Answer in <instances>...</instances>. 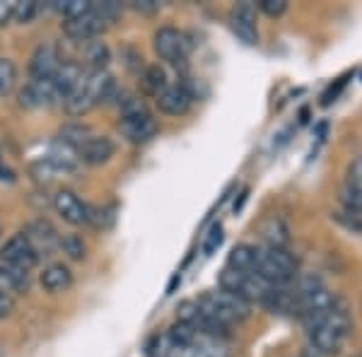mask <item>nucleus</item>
<instances>
[{"label":"nucleus","mask_w":362,"mask_h":357,"mask_svg":"<svg viewBox=\"0 0 362 357\" xmlns=\"http://www.w3.org/2000/svg\"><path fill=\"white\" fill-rule=\"evenodd\" d=\"M0 261L29 273L39 263V256H37V251L29 247L25 234H15L13 239H8V242H5L3 251H0Z\"/></svg>","instance_id":"nucleus-10"},{"label":"nucleus","mask_w":362,"mask_h":357,"mask_svg":"<svg viewBox=\"0 0 362 357\" xmlns=\"http://www.w3.org/2000/svg\"><path fill=\"white\" fill-rule=\"evenodd\" d=\"M155 99H157V107H160L162 114H167V116H184L186 111L191 109L194 95H191L186 85H167Z\"/></svg>","instance_id":"nucleus-14"},{"label":"nucleus","mask_w":362,"mask_h":357,"mask_svg":"<svg viewBox=\"0 0 362 357\" xmlns=\"http://www.w3.org/2000/svg\"><path fill=\"white\" fill-rule=\"evenodd\" d=\"M155 54L162 58V61L172 63V66H179V63H186L191 51V42L181 29L177 27H160L155 32L153 39Z\"/></svg>","instance_id":"nucleus-6"},{"label":"nucleus","mask_w":362,"mask_h":357,"mask_svg":"<svg viewBox=\"0 0 362 357\" xmlns=\"http://www.w3.org/2000/svg\"><path fill=\"white\" fill-rule=\"evenodd\" d=\"M259 10L266 13L268 17H280L288 10V3L285 0H259Z\"/></svg>","instance_id":"nucleus-37"},{"label":"nucleus","mask_w":362,"mask_h":357,"mask_svg":"<svg viewBox=\"0 0 362 357\" xmlns=\"http://www.w3.org/2000/svg\"><path fill=\"white\" fill-rule=\"evenodd\" d=\"M15 312V297L8 295V292H0V319L10 316Z\"/></svg>","instance_id":"nucleus-40"},{"label":"nucleus","mask_w":362,"mask_h":357,"mask_svg":"<svg viewBox=\"0 0 362 357\" xmlns=\"http://www.w3.org/2000/svg\"><path fill=\"white\" fill-rule=\"evenodd\" d=\"M70 285H73V273L63 263H51L42 273V288L46 292H54V295L56 292H66Z\"/></svg>","instance_id":"nucleus-22"},{"label":"nucleus","mask_w":362,"mask_h":357,"mask_svg":"<svg viewBox=\"0 0 362 357\" xmlns=\"http://www.w3.org/2000/svg\"><path fill=\"white\" fill-rule=\"evenodd\" d=\"M261 237L266 242V249H288L290 244V227L278 215H271L261 222Z\"/></svg>","instance_id":"nucleus-18"},{"label":"nucleus","mask_w":362,"mask_h":357,"mask_svg":"<svg viewBox=\"0 0 362 357\" xmlns=\"http://www.w3.org/2000/svg\"><path fill=\"white\" fill-rule=\"evenodd\" d=\"M114 143L112 138L107 136H90L85 140V145L78 150L80 155V162L90 167H99V165H107L109 160L114 157Z\"/></svg>","instance_id":"nucleus-15"},{"label":"nucleus","mask_w":362,"mask_h":357,"mask_svg":"<svg viewBox=\"0 0 362 357\" xmlns=\"http://www.w3.org/2000/svg\"><path fill=\"white\" fill-rule=\"evenodd\" d=\"M54 210L73 227L87 225V218H90V206H85V203L68 189L58 191L54 196Z\"/></svg>","instance_id":"nucleus-13"},{"label":"nucleus","mask_w":362,"mask_h":357,"mask_svg":"<svg viewBox=\"0 0 362 357\" xmlns=\"http://www.w3.org/2000/svg\"><path fill=\"white\" fill-rule=\"evenodd\" d=\"M92 136V131H90V126H85V124H78V121H73V124H66L58 131V143H63V145H70V148H75V150H80L85 145V140Z\"/></svg>","instance_id":"nucleus-26"},{"label":"nucleus","mask_w":362,"mask_h":357,"mask_svg":"<svg viewBox=\"0 0 362 357\" xmlns=\"http://www.w3.org/2000/svg\"><path fill=\"white\" fill-rule=\"evenodd\" d=\"M360 357H362V355H360Z\"/></svg>","instance_id":"nucleus-43"},{"label":"nucleus","mask_w":362,"mask_h":357,"mask_svg":"<svg viewBox=\"0 0 362 357\" xmlns=\"http://www.w3.org/2000/svg\"><path fill=\"white\" fill-rule=\"evenodd\" d=\"M83 61L87 70H107V63L112 61V51L104 42L92 39V42L83 44Z\"/></svg>","instance_id":"nucleus-25"},{"label":"nucleus","mask_w":362,"mask_h":357,"mask_svg":"<svg viewBox=\"0 0 362 357\" xmlns=\"http://www.w3.org/2000/svg\"><path fill=\"white\" fill-rule=\"evenodd\" d=\"M271 285H266L259 275L254 273H242V271H232V268H223L220 273V290L230 292V295L239 297L247 304L251 302H261L266 297V292Z\"/></svg>","instance_id":"nucleus-5"},{"label":"nucleus","mask_w":362,"mask_h":357,"mask_svg":"<svg viewBox=\"0 0 362 357\" xmlns=\"http://www.w3.org/2000/svg\"><path fill=\"white\" fill-rule=\"evenodd\" d=\"M114 78L107 70H85L80 83L63 97V109L70 119H80L102 102H109L114 97Z\"/></svg>","instance_id":"nucleus-1"},{"label":"nucleus","mask_w":362,"mask_h":357,"mask_svg":"<svg viewBox=\"0 0 362 357\" xmlns=\"http://www.w3.org/2000/svg\"><path fill=\"white\" fill-rule=\"evenodd\" d=\"M223 239H225L223 225H220V222H215V225L210 227V232L206 234V239H203V254H206V256H213L215 251L220 249Z\"/></svg>","instance_id":"nucleus-34"},{"label":"nucleus","mask_w":362,"mask_h":357,"mask_svg":"<svg viewBox=\"0 0 362 357\" xmlns=\"http://www.w3.org/2000/svg\"><path fill=\"white\" fill-rule=\"evenodd\" d=\"M338 201H341L346 213H362V189H358V186L346 181L338 191Z\"/></svg>","instance_id":"nucleus-28"},{"label":"nucleus","mask_w":362,"mask_h":357,"mask_svg":"<svg viewBox=\"0 0 362 357\" xmlns=\"http://www.w3.org/2000/svg\"><path fill=\"white\" fill-rule=\"evenodd\" d=\"M230 29L244 46L259 44V25H256V8L251 3H237L230 13Z\"/></svg>","instance_id":"nucleus-8"},{"label":"nucleus","mask_w":362,"mask_h":357,"mask_svg":"<svg viewBox=\"0 0 362 357\" xmlns=\"http://www.w3.org/2000/svg\"><path fill=\"white\" fill-rule=\"evenodd\" d=\"M131 8L136 10V13L153 15L160 10V3H157V0H131Z\"/></svg>","instance_id":"nucleus-38"},{"label":"nucleus","mask_w":362,"mask_h":357,"mask_svg":"<svg viewBox=\"0 0 362 357\" xmlns=\"http://www.w3.org/2000/svg\"><path fill=\"white\" fill-rule=\"evenodd\" d=\"M309 333V348L314 357H329L338 355L343 350V345L353 333V319H350L348 309L343 302H338L329 314L321 321L307 329Z\"/></svg>","instance_id":"nucleus-2"},{"label":"nucleus","mask_w":362,"mask_h":357,"mask_svg":"<svg viewBox=\"0 0 362 357\" xmlns=\"http://www.w3.org/2000/svg\"><path fill=\"white\" fill-rule=\"evenodd\" d=\"M22 234H25L29 247L37 251L39 259H42V256H54L56 251L61 249V234H58L56 227L44 218L29 222Z\"/></svg>","instance_id":"nucleus-7"},{"label":"nucleus","mask_w":362,"mask_h":357,"mask_svg":"<svg viewBox=\"0 0 362 357\" xmlns=\"http://www.w3.org/2000/svg\"><path fill=\"white\" fill-rule=\"evenodd\" d=\"M198 307L203 309L208 316H213L215 321H220L223 326L230 329L232 324H239V321H247L251 314V304H247L239 297L230 295L225 290H213L206 292L201 300H196Z\"/></svg>","instance_id":"nucleus-3"},{"label":"nucleus","mask_w":362,"mask_h":357,"mask_svg":"<svg viewBox=\"0 0 362 357\" xmlns=\"http://www.w3.org/2000/svg\"><path fill=\"white\" fill-rule=\"evenodd\" d=\"M266 309H271L273 314H297V292L285 285H271L266 292V297L261 300Z\"/></svg>","instance_id":"nucleus-16"},{"label":"nucleus","mask_w":362,"mask_h":357,"mask_svg":"<svg viewBox=\"0 0 362 357\" xmlns=\"http://www.w3.org/2000/svg\"><path fill=\"white\" fill-rule=\"evenodd\" d=\"M338 225H343L346 230H350L353 234H362V213H336L334 215Z\"/></svg>","instance_id":"nucleus-36"},{"label":"nucleus","mask_w":362,"mask_h":357,"mask_svg":"<svg viewBox=\"0 0 362 357\" xmlns=\"http://www.w3.org/2000/svg\"><path fill=\"white\" fill-rule=\"evenodd\" d=\"M37 13H39L37 0H17V3H13V20L20 22V25H29L37 17Z\"/></svg>","instance_id":"nucleus-31"},{"label":"nucleus","mask_w":362,"mask_h":357,"mask_svg":"<svg viewBox=\"0 0 362 357\" xmlns=\"http://www.w3.org/2000/svg\"><path fill=\"white\" fill-rule=\"evenodd\" d=\"M61 249L70 261H83L87 256V244L83 242L80 234H66V237H61Z\"/></svg>","instance_id":"nucleus-30"},{"label":"nucleus","mask_w":362,"mask_h":357,"mask_svg":"<svg viewBox=\"0 0 362 357\" xmlns=\"http://www.w3.org/2000/svg\"><path fill=\"white\" fill-rule=\"evenodd\" d=\"M119 131L128 143H148L157 136V121L148 114H138V116H121L119 121Z\"/></svg>","instance_id":"nucleus-12"},{"label":"nucleus","mask_w":362,"mask_h":357,"mask_svg":"<svg viewBox=\"0 0 362 357\" xmlns=\"http://www.w3.org/2000/svg\"><path fill=\"white\" fill-rule=\"evenodd\" d=\"M254 275L266 285H288L297 275V261L288 249H261Z\"/></svg>","instance_id":"nucleus-4"},{"label":"nucleus","mask_w":362,"mask_h":357,"mask_svg":"<svg viewBox=\"0 0 362 357\" xmlns=\"http://www.w3.org/2000/svg\"><path fill=\"white\" fill-rule=\"evenodd\" d=\"M46 162H49L51 167H54V172H73L75 167L80 165V155L75 148H70V145H63V143H56L51 145L49 155L44 157Z\"/></svg>","instance_id":"nucleus-20"},{"label":"nucleus","mask_w":362,"mask_h":357,"mask_svg":"<svg viewBox=\"0 0 362 357\" xmlns=\"http://www.w3.org/2000/svg\"><path fill=\"white\" fill-rule=\"evenodd\" d=\"M58 99L54 83L51 80H39V83H29L25 90L20 92V104L27 109H39V107H51Z\"/></svg>","instance_id":"nucleus-17"},{"label":"nucleus","mask_w":362,"mask_h":357,"mask_svg":"<svg viewBox=\"0 0 362 357\" xmlns=\"http://www.w3.org/2000/svg\"><path fill=\"white\" fill-rule=\"evenodd\" d=\"M0 181H8V184L15 181V172L8 165H3V157H0Z\"/></svg>","instance_id":"nucleus-42"},{"label":"nucleus","mask_w":362,"mask_h":357,"mask_svg":"<svg viewBox=\"0 0 362 357\" xmlns=\"http://www.w3.org/2000/svg\"><path fill=\"white\" fill-rule=\"evenodd\" d=\"M92 10H95V15L104 22V25H112L114 20H119V15L124 8H121L119 3H114V0H107V3H92Z\"/></svg>","instance_id":"nucleus-33"},{"label":"nucleus","mask_w":362,"mask_h":357,"mask_svg":"<svg viewBox=\"0 0 362 357\" xmlns=\"http://www.w3.org/2000/svg\"><path fill=\"white\" fill-rule=\"evenodd\" d=\"M27 288H29V273L0 261V292L15 295V292H27Z\"/></svg>","instance_id":"nucleus-24"},{"label":"nucleus","mask_w":362,"mask_h":357,"mask_svg":"<svg viewBox=\"0 0 362 357\" xmlns=\"http://www.w3.org/2000/svg\"><path fill=\"white\" fill-rule=\"evenodd\" d=\"M348 184L362 189V157H358V160L348 167Z\"/></svg>","instance_id":"nucleus-39"},{"label":"nucleus","mask_w":362,"mask_h":357,"mask_svg":"<svg viewBox=\"0 0 362 357\" xmlns=\"http://www.w3.org/2000/svg\"><path fill=\"white\" fill-rule=\"evenodd\" d=\"M140 85H143V92H145V95L157 97V95H160V92L169 85V83H167L165 68H160V66H148V68L143 70V78H140Z\"/></svg>","instance_id":"nucleus-27"},{"label":"nucleus","mask_w":362,"mask_h":357,"mask_svg":"<svg viewBox=\"0 0 362 357\" xmlns=\"http://www.w3.org/2000/svg\"><path fill=\"white\" fill-rule=\"evenodd\" d=\"M58 66H61V56H58V49L54 44L44 42L34 49L32 58H29V78L32 83H39V80H51L56 75Z\"/></svg>","instance_id":"nucleus-9"},{"label":"nucleus","mask_w":362,"mask_h":357,"mask_svg":"<svg viewBox=\"0 0 362 357\" xmlns=\"http://www.w3.org/2000/svg\"><path fill=\"white\" fill-rule=\"evenodd\" d=\"M259 247L254 244H237L235 249L227 256V268L232 271H242V273H254L256 261H259Z\"/></svg>","instance_id":"nucleus-21"},{"label":"nucleus","mask_w":362,"mask_h":357,"mask_svg":"<svg viewBox=\"0 0 362 357\" xmlns=\"http://www.w3.org/2000/svg\"><path fill=\"white\" fill-rule=\"evenodd\" d=\"M116 208L109 206V208H90V218H87V225L97 227V230H107V227L114 225V218H116Z\"/></svg>","instance_id":"nucleus-32"},{"label":"nucleus","mask_w":362,"mask_h":357,"mask_svg":"<svg viewBox=\"0 0 362 357\" xmlns=\"http://www.w3.org/2000/svg\"><path fill=\"white\" fill-rule=\"evenodd\" d=\"M83 73H85L83 66H80V63H75V61H63L61 66H58L56 75L51 78V83H54V90H56L58 99H63L70 90H73L75 85L80 83Z\"/></svg>","instance_id":"nucleus-19"},{"label":"nucleus","mask_w":362,"mask_h":357,"mask_svg":"<svg viewBox=\"0 0 362 357\" xmlns=\"http://www.w3.org/2000/svg\"><path fill=\"white\" fill-rule=\"evenodd\" d=\"M10 20H13V3L0 0V27L10 25Z\"/></svg>","instance_id":"nucleus-41"},{"label":"nucleus","mask_w":362,"mask_h":357,"mask_svg":"<svg viewBox=\"0 0 362 357\" xmlns=\"http://www.w3.org/2000/svg\"><path fill=\"white\" fill-rule=\"evenodd\" d=\"M179 357H230V353H227L223 341L201 336L189 348H179Z\"/></svg>","instance_id":"nucleus-23"},{"label":"nucleus","mask_w":362,"mask_h":357,"mask_svg":"<svg viewBox=\"0 0 362 357\" xmlns=\"http://www.w3.org/2000/svg\"><path fill=\"white\" fill-rule=\"evenodd\" d=\"M102 29H104V22L95 15V10L63 22V34H66L70 42H75V44L92 42V39H97L99 34H102Z\"/></svg>","instance_id":"nucleus-11"},{"label":"nucleus","mask_w":362,"mask_h":357,"mask_svg":"<svg viewBox=\"0 0 362 357\" xmlns=\"http://www.w3.org/2000/svg\"><path fill=\"white\" fill-rule=\"evenodd\" d=\"M17 87V66L10 58H0V97L13 95Z\"/></svg>","instance_id":"nucleus-29"},{"label":"nucleus","mask_w":362,"mask_h":357,"mask_svg":"<svg viewBox=\"0 0 362 357\" xmlns=\"http://www.w3.org/2000/svg\"><path fill=\"white\" fill-rule=\"evenodd\" d=\"M119 109H121V116H138V114H148L145 109V102L140 97H133V95H124V99H119Z\"/></svg>","instance_id":"nucleus-35"}]
</instances>
